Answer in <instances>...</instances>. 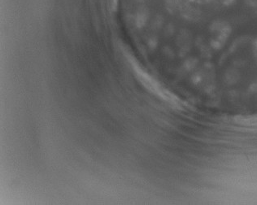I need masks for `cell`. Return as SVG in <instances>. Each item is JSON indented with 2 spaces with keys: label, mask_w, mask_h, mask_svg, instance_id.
<instances>
[{
  "label": "cell",
  "mask_w": 257,
  "mask_h": 205,
  "mask_svg": "<svg viewBox=\"0 0 257 205\" xmlns=\"http://www.w3.org/2000/svg\"><path fill=\"white\" fill-rule=\"evenodd\" d=\"M229 34V27L225 24H215L212 26V41L214 47H221L224 44Z\"/></svg>",
  "instance_id": "6da1fadb"
},
{
  "label": "cell",
  "mask_w": 257,
  "mask_h": 205,
  "mask_svg": "<svg viewBox=\"0 0 257 205\" xmlns=\"http://www.w3.org/2000/svg\"><path fill=\"white\" fill-rule=\"evenodd\" d=\"M235 125L245 129H257V115L238 116L234 119Z\"/></svg>",
  "instance_id": "7a4b0ae2"
},
{
  "label": "cell",
  "mask_w": 257,
  "mask_h": 205,
  "mask_svg": "<svg viewBox=\"0 0 257 205\" xmlns=\"http://www.w3.org/2000/svg\"><path fill=\"white\" fill-rule=\"evenodd\" d=\"M234 0H204V3H211V4H216V5H223V6H227L231 5Z\"/></svg>",
  "instance_id": "3957f363"
},
{
  "label": "cell",
  "mask_w": 257,
  "mask_h": 205,
  "mask_svg": "<svg viewBox=\"0 0 257 205\" xmlns=\"http://www.w3.org/2000/svg\"><path fill=\"white\" fill-rule=\"evenodd\" d=\"M254 55H255V59L257 60V40L255 41V44H254Z\"/></svg>",
  "instance_id": "277c9868"
}]
</instances>
